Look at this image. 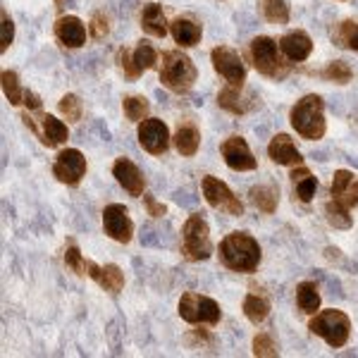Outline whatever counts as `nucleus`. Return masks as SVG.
Instances as JSON below:
<instances>
[{
    "instance_id": "obj_1",
    "label": "nucleus",
    "mask_w": 358,
    "mask_h": 358,
    "mask_svg": "<svg viewBox=\"0 0 358 358\" xmlns=\"http://www.w3.org/2000/svg\"><path fill=\"white\" fill-rule=\"evenodd\" d=\"M220 261L234 273H253L261 263V246L248 232H232L220 244Z\"/></svg>"
},
{
    "instance_id": "obj_2",
    "label": "nucleus",
    "mask_w": 358,
    "mask_h": 358,
    "mask_svg": "<svg viewBox=\"0 0 358 358\" xmlns=\"http://www.w3.org/2000/svg\"><path fill=\"white\" fill-rule=\"evenodd\" d=\"M292 127L296 129V134L306 138V141H317L325 136L327 122H325V103L320 96L308 94L301 101H296V106L292 108Z\"/></svg>"
},
{
    "instance_id": "obj_3",
    "label": "nucleus",
    "mask_w": 358,
    "mask_h": 358,
    "mask_svg": "<svg viewBox=\"0 0 358 358\" xmlns=\"http://www.w3.org/2000/svg\"><path fill=\"white\" fill-rule=\"evenodd\" d=\"M160 82L175 94H187L196 84V67L192 57L179 50H165L160 65Z\"/></svg>"
},
{
    "instance_id": "obj_4",
    "label": "nucleus",
    "mask_w": 358,
    "mask_h": 358,
    "mask_svg": "<svg viewBox=\"0 0 358 358\" xmlns=\"http://www.w3.org/2000/svg\"><path fill=\"white\" fill-rule=\"evenodd\" d=\"M213 253V244H210V229H208V222L203 220L201 213H194V215L187 217L182 227V256L187 261H208Z\"/></svg>"
},
{
    "instance_id": "obj_5",
    "label": "nucleus",
    "mask_w": 358,
    "mask_h": 358,
    "mask_svg": "<svg viewBox=\"0 0 358 358\" xmlns=\"http://www.w3.org/2000/svg\"><path fill=\"white\" fill-rule=\"evenodd\" d=\"M308 330L322 337L332 349H339L349 342V334H351V320L344 310L330 308V310H322L317 313L313 320L308 322Z\"/></svg>"
},
{
    "instance_id": "obj_6",
    "label": "nucleus",
    "mask_w": 358,
    "mask_h": 358,
    "mask_svg": "<svg viewBox=\"0 0 358 358\" xmlns=\"http://www.w3.org/2000/svg\"><path fill=\"white\" fill-rule=\"evenodd\" d=\"M251 57H253V67L263 74V77L270 79H285L287 77V65L280 60L277 55V43L270 36H258L251 41Z\"/></svg>"
},
{
    "instance_id": "obj_7",
    "label": "nucleus",
    "mask_w": 358,
    "mask_h": 358,
    "mask_svg": "<svg viewBox=\"0 0 358 358\" xmlns=\"http://www.w3.org/2000/svg\"><path fill=\"white\" fill-rule=\"evenodd\" d=\"M177 310L182 315V320H187L189 325H196V322L215 325V322H220V306L213 301L210 296H201V294L194 292H187L179 299Z\"/></svg>"
},
{
    "instance_id": "obj_8",
    "label": "nucleus",
    "mask_w": 358,
    "mask_h": 358,
    "mask_svg": "<svg viewBox=\"0 0 358 358\" xmlns=\"http://www.w3.org/2000/svg\"><path fill=\"white\" fill-rule=\"evenodd\" d=\"M210 60H213L215 72L220 74V77H224V82L244 86L246 67H244V62H241V55L236 53L234 48H229V45H217V48H213Z\"/></svg>"
},
{
    "instance_id": "obj_9",
    "label": "nucleus",
    "mask_w": 358,
    "mask_h": 358,
    "mask_svg": "<svg viewBox=\"0 0 358 358\" xmlns=\"http://www.w3.org/2000/svg\"><path fill=\"white\" fill-rule=\"evenodd\" d=\"M203 196L206 201L217 210H224L227 215H244V203L232 194V189L217 177H203Z\"/></svg>"
},
{
    "instance_id": "obj_10",
    "label": "nucleus",
    "mask_w": 358,
    "mask_h": 358,
    "mask_svg": "<svg viewBox=\"0 0 358 358\" xmlns=\"http://www.w3.org/2000/svg\"><path fill=\"white\" fill-rule=\"evenodd\" d=\"M53 175L57 177V182L67 184V187H77L86 175L84 153L77 151V148H65V151H60L53 165Z\"/></svg>"
},
{
    "instance_id": "obj_11",
    "label": "nucleus",
    "mask_w": 358,
    "mask_h": 358,
    "mask_svg": "<svg viewBox=\"0 0 358 358\" xmlns=\"http://www.w3.org/2000/svg\"><path fill=\"white\" fill-rule=\"evenodd\" d=\"M138 143H141L143 151L151 155H163L170 148V129L163 120L148 117L143 122H138Z\"/></svg>"
},
{
    "instance_id": "obj_12",
    "label": "nucleus",
    "mask_w": 358,
    "mask_h": 358,
    "mask_svg": "<svg viewBox=\"0 0 358 358\" xmlns=\"http://www.w3.org/2000/svg\"><path fill=\"white\" fill-rule=\"evenodd\" d=\"M103 229L110 239L120 244H129L131 234H134V224H131L129 210L122 203H110L103 210Z\"/></svg>"
},
{
    "instance_id": "obj_13",
    "label": "nucleus",
    "mask_w": 358,
    "mask_h": 358,
    "mask_svg": "<svg viewBox=\"0 0 358 358\" xmlns=\"http://www.w3.org/2000/svg\"><path fill=\"white\" fill-rule=\"evenodd\" d=\"M220 153H222V158L229 170H236V172L256 170V158H253L246 138H241V136L224 138L222 146H220Z\"/></svg>"
},
{
    "instance_id": "obj_14",
    "label": "nucleus",
    "mask_w": 358,
    "mask_h": 358,
    "mask_svg": "<svg viewBox=\"0 0 358 358\" xmlns=\"http://www.w3.org/2000/svg\"><path fill=\"white\" fill-rule=\"evenodd\" d=\"M217 106L232 115H246L248 110H253V108L258 106V101L253 94L244 91V86L227 84L220 94H217Z\"/></svg>"
},
{
    "instance_id": "obj_15",
    "label": "nucleus",
    "mask_w": 358,
    "mask_h": 358,
    "mask_svg": "<svg viewBox=\"0 0 358 358\" xmlns=\"http://www.w3.org/2000/svg\"><path fill=\"white\" fill-rule=\"evenodd\" d=\"M113 177L129 196H141L146 189V177L129 158H117L113 165Z\"/></svg>"
},
{
    "instance_id": "obj_16",
    "label": "nucleus",
    "mask_w": 358,
    "mask_h": 358,
    "mask_svg": "<svg viewBox=\"0 0 358 358\" xmlns=\"http://www.w3.org/2000/svg\"><path fill=\"white\" fill-rule=\"evenodd\" d=\"M55 36L57 41L67 48H82L86 43V27L79 17L74 15H67V17H60L55 22Z\"/></svg>"
},
{
    "instance_id": "obj_17",
    "label": "nucleus",
    "mask_w": 358,
    "mask_h": 358,
    "mask_svg": "<svg viewBox=\"0 0 358 358\" xmlns=\"http://www.w3.org/2000/svg\"><path fill=\"white\" fill-rule=\"evenodd\" d=\"M86 275H89L91 280H96L103 289L110 292V294H120L124 287V273L115 263L106 265V268H98L96 263L86 261Z\"/></svg>"
},
{
    "instance_id": "obj_18",
    "label": "nucleus",
    "mask_w": 358,
    "mask_h": 358,
    "mask_svg": "<svg viewBox=\"0 0 358 358\" xmlns=\"http://www.w3.org/2000/svg\"><path fill=\"white\" fill-rule=\"evenodd\" d=\"M280 50L289 57L292 62H303L306 57L313 53V41L306 31H289L280 38Z\"/></svg>"
},
{
    "instance_id": "obj_19",
    "label": "nucleus",
    "mask_w": 358,
    "mask_h": 358,
    "mask_svg": "<svg viewBox=\"0 0 358 358\" xmlns=\"http://www.w3.org/2000/svg\"><path fill=\"white\" fill-rule=\"evenodd\" d=\"M268 155L277 165H301V160H303L301 153H299L296 146H294L289 134L273 136V141H270V146H268Z\"/></svg>"
},
{
    "instance_id": "obj_20",
    "label": "nucleus",
    "mask_w": 358,
    "mask_h": 358,
    "mask_svg": "<svg viewBox=\"0 0 358 358\" xmlns=\"http://www.w3.org/2000/svg\"><path fill=\"white\" fill-rule=\"evenodd\" d=\"M332 196L337 201H342L344 206L354 208L358 206V179L354 172L349 170H337L332 177Z\"/></svg>"
},
{
    "instance_id": "obj_21",
    "label": "nucleus",
    "mask_w": 358,
    "mask_h": 358,
    "mask_svg": "<svg viewBox=\"0 0 358 358\" xmlns=\"http://www.w3.org/2000/svg\"><path fill=\"white\" fill-rule=\"evenodd\" d=\"M170 31H172V38H175L182 48H192V45L199 43L201 36H203V29H201V24L187 20V17H179V20L172 22Z\"/></svg>"
},
{
    "instance_id": "obj_22",
    "label": "nucleus",
    "mask_w": 358,
    "mask_h": 358,
    "mask_svg": "<svg viewBox=\"0 0 358 358\" xmlns=\"http://www.w3.org/2000/svg\"><path fill=\"white\" fill-rule=\"evenodd\" d=\"M141 27L146 34H151L155 38H165L167 36V20L165 13L158 3H148L141 13Z\"/></svg>"
},
{
    "instance_id": "obj_23",
    "label": "nucleus",
    "mask_w": 358,
    "mask_h": 358,
    "mask_svg": "<svg viewBox=\"0 0 358 358\" xmlns=\"http://www.w3.org/2000/svg\"><path fill=\"white\" fill-rule=\"evenodd\" d=\"M172 141H175V148L184 155V158H192L201 146V134H199V129H196V124L184 122V124H179V129Z\"/></svg>"
},
{
    "instance_id": "obj_24",
    "label": "nucleus",
    "mask_w": 358,
    "mask_h": 358,
    "mask_svg": "<svg viewBox=\"0 0 358 358\" xmlns=\"http://www.w3.org/2000/svg\"><path fill=\"white\" fill-rule=\"evenodd\" d=\"M248 199H251V203L258 208L261 213H275L277 210V203H280V194H277L275 187H270V184H258V187H253L251 192H248Z\"/></svg>"
},
{
    "instance_id": "obj_25",
    "label": "nucleus",
    "mask_w": 358,
    "mask_h": 358,
    "mask_svg": "<svg viewBox=\"0 0 358 358\" xmlns=\"http://www.w3.org/2000/svg\"><path fill=\"white\" fill-rule=\"evenodd\" d=\"M69 136L67 124L62 120L53 117V115H43V131H41V141L48 148H55L60 143H65Z\"/></svg>"
},
{
    "instance_id": "obj_26",
    "label": "nucleus",
    "mask_w": 358,
    "mask_h": 358,
    "mask_svg": "<svg viewBox=\"0 0 358 358\" xmlns=\"http://www.w3.org/2000/svg\"><path fill=\"white\" fill-rule=\"evenodd\" d=\"M292 182H294V189H296V196L303 201V203L313 201L315 189H317V179L310 175L306 167H296V170L292 172Z\"/></svg>"
},
{
    "instance_id": "obj_27",
    "label": "nucleus",
    "mask_w": 358,
    "mask_h": 358,
    "mask_svg": "<svg viewBox=\"0 0 358 358\" xmlns=\"http://www.w3.org/2000/svg\"><path fill=\"white\" fill-rule=\"evenodd\" d=\"M296 301H299V308L308 315H313L315 310L320 308V292H317L315 282L306 280L296 287Z\"/></svg>"
},
{
    "instance_id": "obj_28",
    "label": "nucleus",
    "mask_w": 358,
    "mask_h": 358,
    "mask_svg": "<svg viewBox=\"0 0 358 358\" xmlns=\"http://www.w3.org/2000/svg\"><path fill=\"white\" fill-rule=\"evenodd\" d=\"M325 217L334 229H349L354 224V217L349 215V206H344L337 199L325 203Z\"/></svg>"
},
{
    "instance_id": "obj_29",
    "label": "nucleus",
    "mask_w": 358,
    "mask_h": 358,
    "mask_svg": "<svg viewBox=\"0 0 358 358\" xmlns=\"http://www.w3.org/2000/svg\"><path fill=\"white\" fill-rule=\"evenodd\" d=\"M244 315L253 322V325H261V322L268 320V315H270V303L265 301L263 296L248 294L244 299Z\"/></svg>"
},
{
    "instance_id": "obj_30",
    "label": "nucleus",
    "mask_w": 358,
    "mask_h": 358,
    "mask_svg": "<svg viewBox=\"0 0 358 358\" xmlns=\"http://www.w3.org/2000/svg\"><path fill=\"white\" fill-rule=\"evenodd\" d=\"M332 41L339 48H351L358 50V24L356 22H342L337 27V31H332Z\"/></svg>"
},
{
    "instance_id": "obj_31",
    "label": "nucleus",
    "mask_w": 358,
    "mask_h": 358,
    "mask_svg": "<svg viewBox=\"0 0 358 358\" xmlns=\"http://www.w3.org/2000/svg\"><path fill=\"white\" fill-rule=\"evenodd\" d=\"M263 15L270 24H287L289 22V3L287 0H265Z\"/></svg>"
},
{
    "instance_id": "obj_32",
    "label": "nucleus",
    "mask_w": 358,
    "mask_h": 358,
    "mask_svg": "<svg viewBox=\"0 0 358 358\" xmlns=\"http://www.w3.org/2000/svg\"><path fill=\"white\" fill-rule=\"evenodd\" d=\"M122 108H124L127 120H131V122H143V117L151 110V103L143 96H127L122 101Z\"/></svg>"
},
{
    "instance_id": "obj_33",
    "label": "nucleus",
    "mask_w": 358,
    "mask_h": 358,
    "mask_svg": "<svg viewBox=\"0 0 358 358\" xmlns=\"http://www.w3.org/2000/svg\"><path fill=\"white\" fill-rule=\"evenodd\" d=\"M3 94L10 101V106H20L24 101V94L20 89V77H17V72H13V69H5L3 72Z\"/></svg>"
},
{
    "instance_id": "obj_34",
    "label": "nucleus",
    "mask_w": 358,
    "mask_h": 358,
    "mask_svg": "<svg viewBox=\"0 0 358 358\" xmlns=\"http://www.w3.org/2000/svg\"><path fill=\"white\" fill-rule=\"evenodd\" d=\"M322 77H325L327 82H334V84H349L351 77H354V69L346 65L344 60H334L322 69Z\"/></svg>"
},
{
    "instance_id": "obj_35",
    "label": "nucleus",
    "mask_w": 358,
    "mask_h": 358,
    "mask_svg": "<svg viewBox=\"0 0 358 358\" xmlns=\"http://www.w3.org/2000/svg\"><path fill=\"white\" fill-rule=\"evenodd\" d=\"M57 108H60V115L67 120V122H79V120H82V101H79L74 94L62 96L60 103H57Z\"/></svg>"
},
{
    "instance_id": "obj_36",
    "label": "nucleus",
    "mask_w": 358,
    "mask_h": 358,
    "mask_svg": "<svg viewBox=\"0 0 358 358\" xmlns=\"http://www.w3.org/2000/svg\"><path fill=\"white\" fill-rule=\"evenodd\" d=\"M134 60H136V65L138 69H151L155 67V62H158V53L153 50V45L151 43H146V41H138L136 45V50H134Z\"/></svg>"
},
{
    "instance_id": "obj_37",
    "label": "nucleus",
    "mask_w": 358,
    "mask_h": 358,
    "mask_svg": "<svg viewBox=\"0 0 358 358\" xmlns=\"http://www.w3.org/2000/svg\"><path fill=\"white\" fill-rule=\"evenodd\" d=\"M280 351H277V344L270 334H256L253 339V356H261V358H275Z\"/></svg>"
},
{
    "instance_id": "obj_38",
    "label": "nucleus",
    "mask_w": 358,
    "mask_h": 358,
    "mask_svg": "<svg viewBox=\"0 0 358 358\" xmlns=\"http://www.w3.org/2000/svg\"><path fill=\"white\" fill-rule=\"evenodd\" d=\"M117 65L124 72L127 79H138V74H141V69H138L136 60H134V53H129L127 48L117 50Z\"/></svg>"
},
{
    "instance_id": "obj_39",
    "label": "nucleus",
    "mask_w": 358,
    "mask_h": 358,
    "mask_svg": "<svg viewBox=\"0 0 358 358\" xmlns=\"http://www.w3.org/2000/svg\"><path fill=\"white\" fill-rule=\"evenodd\" d=\"M13 38H15V24H13V20H10V15L3 10V15H0V50H3V53L10 48Z\"/></svg>"
},
{
    "instance_id": "obj_40",
    "label": "nucleus",
    "mask_w": 358,
    "mask_h": 358,
    "mask_svg": "<svg viewBox=\"0 0 358 358\" xmlns=\"http://www.w3.org/2000/svg\"><path fill=\"white\" fill-rule=\"evenodd\" d=\"M65 263H67V268L74 270L77 275H86V263H84V258L77 246H69L65 251Z\"/></svg>"
},
{
    "instance_id": "obj_41",
    "label": "nucleus",
    "mask_w": 358,
    "mask_h": 358,
    "mask_svg": "<svg viewBox=\"0 0 358 358\" xmlns=\"http://www.w3.org/2000/svg\"><path fill=\"white\" fill-rule=\"evenodd\" d=\"M91 36L94 38H106L108 31H110V22H108V17L103 13H96L91 17Z\"/></svg>"
},
{
    "instance_id": "obj_42",
    "label": "nucleus",
    "mask_w": 358,
    "mask_h": 358,
    "mask_svg": "<svg viewBox=\"0 0 358 358\" xmlns=\"http://www.w3.org/2000/svg\"><path fill=\"white\" fill-rule=\"evenodd\" d=\"M143 206H146L151 217H163L167 213V208L160 203V201H155V196H148V194H143Z\"/></svg>"
},
{
    "instance_id": "obj_43",
    "label": "nucleus",
    "mask_w": 358,
    "mask_h": 358,
    "mask_svg": "<svg viewBox=\"0 0 358 358\" xmlns=\"http://www.w3.org/2000/svg\"><path fill=\"white\" fill-rule=\"evenodd\" d=\"M24 106L29 110H38L41 108V98L34 94V91H24Z\"/></svg>"
},
{
    "instance_id": "obj_44",
    "label": "nucleus",
    "mask_w": 358,
    "mask_h": 358,
    "mask_svg": "<svg viewBox=\"0 0 358 358\" xmlns=\"http://www.w3.org/2000/svg\"><path fill=\"white\" fill-rule=\"evenodd\" d=\"M62 3H65V0H55V5H57V8H62Z\"/></svg>"
}]
</instances>
